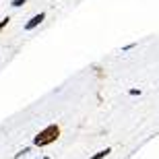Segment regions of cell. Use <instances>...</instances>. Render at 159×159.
Returning a JSON list of instances; mask_svg holds the SVG:
<instances>
[{
    "instance_id": "1",
    "label": "cell",
    "mask_w": 159,
    "mask_h": 159,
    "mask_svg": "<svg viewBox=\"0 0 159 159\" xmlns=\"http://www.w3.org/2000/svg\"><path fill=\"white\" fill-rule=\"evenodd\" d=\"M58 136H60V126L58 124H50V126H46V128L33 139V145H35V147H48V145H52V143L58 141Z\"/></svg>"
},
{
    "instance_id": "2",
    "label": "cell",
    "mask_w": 159,
    "mask_h": 159,
    "mask_svg": "<svg viewBox=\"0 0 159 159\" xmlns=\"http://www.w3.org/2000/svg\"><path fill=\"white\" fill-rule=\"evenodd\" d=\"M43 19H46V12H37V15H33V17L25 23V31H31V29H35L39 23H43Z\"/></svg>"
},
{
    "instance_id": "3",
    "label": "cell",
    "mask_w": 159,
    "mask_h": 159,
    "mask_svg": "<svg viewBox=\"0 0 159 159\" xmlns=\"http://www.w3.org/2000/svg\"><path fill=\"white\" fill-rule=\"evenodd\" d=\"M110 153H112V149L107 147V149H103V151H97V153H95L93 157H89V159H106Z\"/></svg>"
},
{
    "instance_id": "4",
    "label": "cell",
    "mask_w": 159,
    "mask_h": 159,
    "mask_svg": "<svg viewBox=\"0 0 159 159\" xmlns=\"http://www.w3.org/2000/svg\"><path fill=\"white\" fill-rule=\"evenodd\" d=\"M25 2H27V0H12V2H11V6H12V8H19V6H23Z\"/></svg>"
},
{
    "instance_id": "5",
    "label": "cell",
    "mask_w": 159,
    "mask_h": 159,
    "mask_svg": "<svg viewBox=\"0 0 159 159\" xmlns=\"http://www.w3.org/2000/svg\"><path fill=\"white\" fill-rule=\"evenodd\" d=\"M8 23H11V17H4V19H2V21H0V31L4 29V27H6Z\"/></svg>"
}]
</instances>
